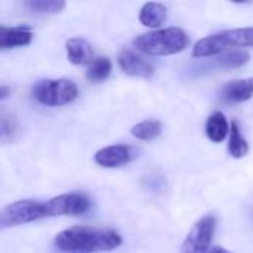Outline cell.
<instances>
[{"label": "cell", "mask_w": 253, "mask_h": 253, "mask_svg": "<svg viewBox=\"0 0 253 253\" xmlns=\"http://www.w3.org/2000/svg\"><path fill=\"white\" fill-rule=\"evenodd\" d=\"M123 243L113 230L93 227H71L55 237V246L64 253H101L114 251Z\"/></svg>", "instance_id": "cell-1"}, {"label": "cell", "mask_w": 253, "mask_h": 253, "mask_svg": "<svg viewBox=\"0 0 253 253\" xmlns=\"http://www.w3.org/2000/svg\"><path fill=\"white\" fill-rule=\"evenodd\" d=\"M190 44L188 34L178 27H169L145 33L133 40V46L153 56H169L185 50Z\"/></svg>", "instance_id": "cell-2"}, {"label": "cell", "mask_w": 253, "mask_h": 253, "mask_svg": "<svg viewBox=\"0 0 253 253\" xmlns=\"http://www.w3.org/2000/svg\"><path fill=\"white\" fill-rule=\"evenodd\" d=\"M249 46H253V27L225 30L200 39L193 49V56L211 58L215 55H221L228 49Z\"/></svg>", "instance_id": "cell-3"}, {"label": "cell", "mask_w": 253, "mask_h": 253, "mask_svg": "<svg viewBox=\"0 0 253 253\" xmlns=\"http://www.w3.org/2000/svg\"><path fill=\"white\" fill-rule=\"evenodd\" d=\"M79 95L74 82L68 79H43L33 86V96L43 105L61 107L73 102Z\"/></svg>", "instance_id": "cell-4"}, {"label": "cell", "mask_w": 253, "mask_h": 253, "mask_svg": "<svg viewBox=\"0 0 253 253\" xmlns=\"http://www.w3.org/2000/svg\"><path fill=\"white\" fill-rule=\"evenodd\" d=\"M46 218L44 206L36 200H18L0 209V230L24 225Z\"/></svg>", "instance_id": "cell-5"}, {"label": "cell", "mask_w": 253, "mask_h": 253, "mask_svg": "<svg viewBox=\"0 0 253 253\" xmlns=\"http://www.w3.org/2000/svg\"><path fill=\"white\" fill-rule=\"evenodd\" d=\"M46 218L50 216H82L89 212L90 200L80 193L59 194L43 203Z\"/></svg>", "instance_id": "cell-6"}, {"label": "cell", "mask_w": 253, "mask_h": 253, "mask_svg": "<svg viewBox=\"0 0 253 253\" xmlns=\"http://www.w3.org/2000/svg\"><path fill=\"white\" fill-rule=\"evenodd\" d=\"M216 219L212 215L200 218L185 237L179 253H209L215 234Z\"/></svg>", "instance_id": "cell-7"}, {"label": "cell", "mask_w": 253, "mask_h": 253, "mask_svg": "<svg viewBox=\"0 0 253 253\" xmlns=\"http://www.w3.org/2000/svg\"><path fill=\"white\" fill-rule=\"evenodd\" d=\"M138 156V150L129 145H110L104 147L95 154V163L101 168L116 169L130 163Z\"/></svg>", "instance_id": "cell-8"}, {"label": "cell", "mask_w": 253, "mask_h": 253, "mask_svg": "<svg viewBox=\"0 0 253 253\" xmlns=\"http://www.w3.org/2000/svg\"><path fill=\"white\" fill-rule=\"evenodd\" d=\"M119 65L125 74L132 77L150 79L154 74V65L129 49L122 50V53L119 55Z\"/></svg>", "instance_id": "cell-9"}, {"label": "cell", "mask_w": 253, "mask_h": 253, "mask_svg": "<svg viewBox=\"0 0 253 253\" xmlns=\"http://www.w3.org/2000/svg\"><path fill=\"white\" fill-rule=\"evenodd\" d=\"M252 96L253 77L231 80L221 90V98L228 104H240V102L249 101Z\"/></svg>", "instance_id": "cell-10"}, {"label": "cell", "mask_w": 253, "mask_h": 253, "mask_svg": "<svg viewBox=\"0 0 253 253\" xmlns=\"http://www.w3.org/2000/svg\"><path fill=\"white\" fill-rule=\"evenodd\" d=\"M33 31L27 27H1L0 25V50L30 44Z\"/></svg>", "instance_id": "cell-11"}, {"label": "cell", "mask_w": 253, "mask_h": 253, "mask_svg": "<svg viewBox=\"0 0 253 253\" xmlns=\"http://www.w3.org/2000/svg\"><path fill=\"white\" fill-rule=\"evenodd\" d=\"M67 58L74 65H86L90 64L93 58V49L87 40L82 37H73L65 42Z\"/></svg>", "instance_id": "cell-12"}, {"label": "cell", "mask_w": 253, "mask_h": 253, "mask_svg": "<svg viewBox=\"0 0 253 253\" xmlns=\"http://www.w3.org/2000/svg\"><path fill=\"white\" fill-rule=\"evenodd\" d=\"M168 18V9L162 3L148 1L139 12V22L148 28H159Z\"/></svg>", "instance_id": "cell-13"}, {"label": "cell", "mask_w": 253, "mask_h": 253, "mask_svg": "<svg viewBox=\"0 0 253 253\" xmlns=\"http://www.w3.org/2000/svg\"><path fill=\"white\" fill-rule=\"evenodd\" d=\"M230 133L227 117L221 111H215L206 122V135L212 142H222Z\"/></svg>", "instance_id": "cell-14"}, {"label": "cell", "mask_w": 253, "mask_h": 253, "mask_svg": "<svg viewBox=\"0 0 253 253\" xmlns=\"http://www.w3.org/2000/svg\"><path fill=\"white\" fill-rule=\"evenodd\" d=\"M251 55L246 50H231L221 53L218 58L209 61V67L213 68H237L249 61Z\"/></svg>", "instance_id": "cell-15"}, {"label": "cell", "mask_w": 253, "mask_h": 253, "mask_svg": "<svg viewBox=\"0 0 253 253\" xmlns=\"http://www.w3.org/2000/svg\"><path fill=\"white\" fill-rule=\"evenodd\" d=\"M113 64L107 56H99L90 62V67L86 71V79L90 83H101L108 79L111 74Z\"/></svg>", "instance_id": "cell-16"}, {"label": "cell", "mask_w": 253, "mask_h": 253, "mask_svg": "<svg viewBox=\"0 0 253 253\" xmlns=\"http://www.w3.org/2000/svg\"><path fill=\"white\" fill-rule=\"evenodd\" d=\"M228 153L234 159H243L249 153V145L246 139L242 136L239 125L236 122L231 123L230 127V141H228Z\"/></svg>", "instance_id": "cell-17"}, {"label": "cell", "mask_w": 253, "mask_h": 253, "mask_svg": "<svg viewBox=\"0 0 253 253\" xmlns=\"http://www.w3.org/2000/svg\"><path fill=\"white\" fill-rule=\"evenodd\" d=\"M24 6L34 13L39 15H56L61 13L65 7V1L62 0H28Z\"/></svg>", "instance_id": "cell-18"}, {"label": "cell", "mask_w": 253, "mask_h": 253, "mask_svg": "<svg viewBox=\"0 0 253 253\" xmlns=\"http://www.w3.org/2000/svg\"><path fill=\"white\" fill-rule=\"evenodd\" d=\"M130 133L141 141H153L160 136L162 133V125L157 120H144L141 123H136L132 129Z\"/></svg>", "instance_id": "cell-19"}, {"label": "cell", "mask_w": 253, "mask_h": 253, "mask_svg": "<svg viewBox=\"0 0 253 253\" xmlns=\"http://www.w3.org/2000/svg\"><path fill=\"white\" fill-rule=\"evenodd\" d=\"M19 125L9 114H0V144L13 142L19 136Z\"/></svg>", "instance_id": "cell-20"}, {"label": "cell", "mask_w": 253, "mask_h": 253, "mask_svg": "<svg viewBox=\"0 0 253 253\" xmlns=\"http://www.w3.org/2000/svg\"><path fill=\"white\" fill-rule=\"evenodd\" d=\"M12 95V89L7 84H0V101L7 99Z\"/></svg>", "instance_id": "cell-21"}, {"label": "cell", "mask_w": 253, "mask_h": 253, "mask_svg": "<svg viewBox=\"0 0 253 253\" xmlns=\"http://www.w3.org/2000/svg\"><path fill=\"white\" fill-rule=\"evenodd\" d=\"M209 253H231L230 251H227L225 248H222V246H213V248H211V251Z\"/></svg>", "instance_id": "cell-22"}]
</instances>
